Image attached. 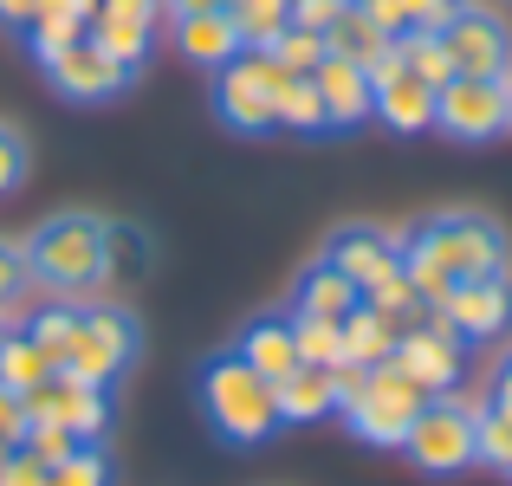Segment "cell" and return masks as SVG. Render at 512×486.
I'll return each instance as SVG.
<instances>
[{
	"instance_id": "cell-1",
	"label": "cell",
	"mask_w": 512,
	"mask_h": 486,
	"mask_svg": "<svg viewBox=\"0 0 512 486\" xmlns=\"http://www.w3.org/2000/svg\"><path fill=\"white\" fill-rule=\"evenodd\" d=\"M396 247H402V273H409L422 312H435L467 279L512 273V240L500 214L487 208H428L409 227H396Z\"/></svg>"
},
{
	"instance_id": "cell-2",
	"label": "cell",
	"mask_w": 512,
	"mask_h": 486,
	"mask_svg": "<svg viewBox=\"0 0 512 486\" xmlns=\"http://www.w3.org/2000/svg\"><path fill=\"white\" fill-rule=\"evenodd\" d=\"M33 292L46 299H104L111 292V214L98 208H59L20 234Z\"/></svg>"
},
{
	"instance_id": "cell-3",
	"label": "cell",
	"mask_w": 512,
	"mask_h": 486,
	"mask_svg": "<svg viewBox=\"0 0 512 486\" xmlns=\"http://www.w3.org/2000/svg\"><path fill=\"white\" fill-rule=\"evenodd\" d=\"M195 409H201V422L214 428V441H227V448H266V441L279 435L273 383L253 376L234 350L201 357V370H195Z\"/></svg>"
},
{
	"instance_id": "cell-4",
	"label": "cell",
	"mask_w": 512,
	"mask_h": 486,
	"mask_svg": "<svg viewBox=\"0 0 512 486\" xmlns=\"http://www.w3.org/2000/svg\"><path fill=\"white\" fill-rule=\"evenodd\" d=\"M422 402L428 396L396 370V363H376V370H338V422L363 441V448L396 454Z\"/></svg>"
},
{
	"instance_id": "cell-5",
	"label": "cell",
	"mask_w": 512,
	"mask_h": 486,
	"mask_svg": "<svg viewBox=\"0 0 512 486\" xmlns=\"http://www.w3.org/2000/svg\"><path fill=\"white\" fill-rule=\"evenodd\" d=\"M143 357V318L124 299H85L72 318V344H65V376H85L98 389H117Z\"/></svg>"
},
{
	"instance_id": "cell-6",
	"label": "cell",
	"mask_w": 512,
	"mask_h": 486,
	"mask_svg": "<svg viewBox=\"0 0 512 486\" xmlns=\"http://www.w3.org/2000/svg\"><path fill=\"white\" fill-rule=\"evenodd\" d=\"M474 422H480V402L461 396V389H448V396H428L422 409H415L409 435H402V461L415 467V474L428 480H461L474 461Z\"/></svg>"
},
{
	"instance_id": "cell-7",
	"label": "cell",
	"mask_w": 512,
	"mask_h": 486,
	"mask_svg": "<svg viewBox=\"0 0 512 486\" xmlns=\"http://www.w3.org/2000/svg\"><path fill=\"white\" fill-rule=\"evenodd\" d=\"M286 85V72L273 65V52H240L221 72H208V111L234 137H266L273 130V98Z\"/></svg>"
},
{
	"instance_id": "cell-8",
	"label": "cell",
	"mask_w": 512,
	"mask_h": 486,
	"mask_svg": "<svg viewBox=\"0 0 512 486\" xmlns=\"http://www.w3.org/2000/svg\"><path fill=\"white\" fill-rule=\"evenodd\" d=\"M454 78H506L512 72V20L487 0H461L448 26H441Z\"/></svg>"
},
{
	"instance_id": "cell-9",
	"label": "cell",
	"mask_w": 512,
	"mask_h": 486,
	"mask_svg": "<svg viewBox=\"0 0 512 486\" xmlns=\"http://www.w3.org/2000/svg\"><path fill=\"white\" fill-rule=\"evenodd\" d=\"M435 130L461 150H487L506 137V91L500 78H448L435 91Z\"/></svg>"
},
{
	"instance_id": "cell-10",
	"label": "cell",
	"mask_w": 512,
	"mask_h": 486,
	"mask_svg": "<svg viewBox=\"0 0 512 486\" xmlns=\"http://www.w3.org/2000/svg\"><path fill=\"white\" fill-rule=\"evenodd\" d=\"M26 409H33V422H52V428H65V435H78V441H104L111 422H117L111 389L85 383V376H65V370H52L46 383L26 396Z\"/></svg>"
},
{
	"instance_id": "cell-11",
	"label": "cell",
	"mask_w": 512,
	"mask_h": 486,
	"mask_svg": "<svg viewBox=\"0 0 512 486\" xmlns=\"http://www.w3.org/2000/svg\"><path fill=\"white\" fill-rule=\"evenodd\" d=\"M389 363H396L402 376H409L422 396H448V389H461V337L448 331L435 312H428L422 324H409V331H396V350H389Z\"/></svg>"
},
{
	"instance_id": "cell-12",
	"label": "cell",
	"mask_w": 512,
	"mask_h": 486,
	"mask_svg": "<svg viewBox=\"0 0 512 486\" xmlns=\"http://www.w3.org/2000/svg\"><path fill=\"white\" fill-rule=\"evenodd\" d=\"M318 260H331L357 292H370L402 266V247H396V227L383 221H338L325 234V247H318Z\"/></svg>"
},
{
	"instance_id": "cell-13",
	"label": "cell",
	"mask_w": 512,
	"mask_h": 486,
	"mask_svg": "<svg viewBox=\"0 0 512 486\" xmlns=\"http://www.w3.org/2000/svg\"><path fill=\"white\" fill-rule=\"evenodd\" d=\"M156 26H163V0H98L85 39L104 59H117L124 72H143L150 46H156Z\"/></svg>"
},
{
	"instance_id": "cell-14",
	"label": "cell",
	"mask_w": 512,
	"mask_h": 486,
	"mask_svg": "<svg viewBox=\"0 0 512 486\" xmlns=\"http://www.w3.org/2000/svg\"><path fill=\"white\" fill-rule=\"evenodd\" d=\"M435 318L448 324L461 344H500L512 331V273H493V279H467L454 286L448 299L435 305Z\"/></svg>"
},
{
	"instance_id": "cell-15",
	"label": "cell",
	"mask_w": 512,
	"mask_h": 486,
	"mask_svg": "<svg viewBox=\"0 0 512 486\" xmlns=\"http://www.w3.org/2000/svg\"><path fill=\"white\" fill-rule=\"evenodd\" d=\"M39 72H46V85L59 91L65 104H117L130 85H137V72H124L117 59H104L91 39H72V46H65L59 59H46Z\"/></svg>"
},
{
	"instance_id": "cell-16",
	"label": "cell",
	"mask_w": 512,
	"mask_h": 486,
	"mask_svg": "<svg viewBox=\"0 0 512 486\" xmlns=\"http://www.w3.org/2000/svg\"><path fill=\"white\" fill-rule=\"evenodd\" d=\"M389 46H396V39H389ZM370 117L383 130H396V137H422V130H435V91L402 72L396 52H383V59L370 65Z\"/></svg>"
},
{
	"instance_id": "cell-17",
	"label": "cell",
	"mask_w": 512,
	"mask_h": 486,
	"mask_svg": "<svg viewBox=\"0 0 512 486\" xmlns=\"http://www.w3.org/2000/svg\"><path fill=\"white\" fill-rule=\"evenodd\" d=\"M234 350L240 363H247L253 376H266V383H279V376L299 370V344H292V312H253L247 324L234 331Z\"/></svg>"
},
{
	"instance_id": "cell-18",
	"label": "cell",
	"mask_w": 512,
	"mask_h": 486,
	"mask_svg": "<svg viewBox=\"0 0 512 486\" xmlns=\"http://www.w3.org/2000/svg\"><path fill=\"white\" fill-rule=\"evenodd\" d=\"M169 39H175V52H182L195 72H221L227 59L247 52V39H240L234 20H227V7H214V13H175Z\"/></svg>"
},
{
	"instance_id": "cell-19",
	"label": "cell",
	"mask_w": 512,
	"mask_h": 486,
	"mask_svg": "<svg viewBox=\"0 0 512 486\" xmlns=\"http://www.w3.org/2000/svg\"><path fill=\"white\" fill-rule=\"evenodd\" d=\"M273 402H279V428L338 422V370H312V363H299L292 376L273 383Z\"/></svg>"
},
{
	"instance_id": "cell-20",
	"label": "cell",
	"mask_w": 512,
	"mask_h": 486,
	"mask_svg": "<svg viewBox=\"0 0 512 486\" xmlns=\"http://www.w3.org/2000/svg\"><path fill=\"white\" fill-rule=\"evenodd\" d=\"M312 85H318V104H325L331 130H363L370 124V72H363V65L325 52V65L312 72Z\"/></svg>"
},
{
	"instance_id": "cell-21",
	"label": "cell",
	"mask_w": 512,
	"mask_h": 486,
	"mask_svg": "<svg viewBox=\"0 0 512 486\" xmlns=\"http://www.w3.org/2000/svg\"><path fill=\"white\" fill-rule=\"evenodd\" d=\"M357 305H363V292L350 286L338 266H331V260H305L299 279H292L286 312H292V318H350Z\"/></svg>"
},
{
	"instance_id": "cell-22",
	"label": "cell",
	"mask_w": 512,
	"mask_h": 486,
	"mask_svg": "<svg viewBox=\"0 0 512 486\" xmlns=\"http://www.w3.org/2000/svg\"><path fill=\"white\" fill-rule=\"evenodd\" d=\"M396 331H402V318L376 312V305H357L350 318H338V370H376V363H389Z\"/></svg>"
},
{
	"instance_id": "cell-23",
	"label": "cell",
	"mask_w": 512,
	"mask_h": 486,
	"mask_svg": "<svg viewBox=\"0 0 512 486\" xmlns=\"http://www.w3.org/2000/svg\"><path fill=\"white\" fill-rule=\"evenodd\" d=\"M357 7L370 13L389 39H402V33H441V26L461 13V0H357Z\"/></svg>"
},
{
	"instance_id": "cell-24",
	"label": "cell",
	"mask_w": 512,
	"mask_h": 486,
	"mask_svg": "<svg viewBox=\"0 0 512 486\" xmlns=\"http://www.w3.org/2000/svg\"><path fill=\"white\" fill-rule=\"evenodd\" d=\"M325 52H331V59H350V65H363V72H370V65L389 52V33H383V26H376L370 13L357 7V0H350V13L325 33Z\"/></svg>"
},
{
	"instance_id": "cell-25",
	"label": "cell",
	"mask_w": 512,
	"mask_h": 486,
	"mask_svg": "<svg viewBox=\"0 0 512 486\" xmlns=\"http://www.w3.org/2000/svg\"><path fill=\"white\" fill-rule=\"evenodd\" d=\"M72 318H78V305H72V299H46V305H26V312L13 318V331H20L26 344H39L52 363H65V344H72Z\"/></svg>"
},
{
	"instance_id": "cell-26",
	"label": "cell",
	"mask_w": 512,
	"mask_h": 486,
	"mask_svg": "<svg viewBox=\"0 0 512 486\" xmlns=\"http://www.w3.org/2000/svg\"><path fill=\"white\" fill-rule=\"evenodd\" d=\"M273 130H292V137H331L325 104H318V85H312V78H286V85H279Z\"/></svg>"
},
{
	"instance_id": "cell-27",
	"label": "cell",
	"mask_w": 512,
	"mask_h": 486,
	"mask_svg": "<svg viewBox=\"0 0 512 486\" xmlns=\"http://www.w3.org/2000/svg\"><path fill=\"white\" fill-rule=\"evenodd\" d=\"M156 266V240L137 221H117L111 214V286H143Z\"/></svg>"
},
{
	"instance_id": "cell-28",
	"label": "cell",
	"mask_w": 512,
	"mask_h": 486,
	"mask_svg": "<svg viewBox=\"0 0 512 486\" xmlns=\"http://www.w3.org/2000/svg\"><path fill=\"white\" fill-rule=\"evenodd\" d=\"M59 370V363L46 357L39 344H26L20 331H7V344H0V389H13V396H33L46 376Z\"/></svg>"
},
{
	"instance_id": "cell-29",
	"label": "cell",
	"mask_w": 512,
	"mask_h": 486,
	"mask_svg": "<svg viewBox=\"0 0 512 486\" xmlns=\"http://www.w3.org/2000/svg\"><path fill=\"white\" fill-rule=\"evenodd\" d=\"M227 20L240 26L247 52H266L292 26V0H227Z\"/></svg>"
},
{
	"instance_id": "cell-30",
	"label": "cell",
	"mask_w": 512,
	"mask_h": 486,
	"mask_svg": "<svg viewBox=\"0 0 512 486\" xmlns=\"http://www.w3.org/2000/svg\"><path fill=\"white\" fill-rule=\"evenodd\" d=\"M389 52H396V65H402L409 78H422L428 91H441V85L454 78V65H448V46H441V33H402Z\"/></svg>"
},
{
	"instance_id": "cell-31",
	"label": "cell",
	"mask_w": 512,
	"mask_h": 486,
	"mask_svg": "<svg viewBox=\"0 0 512 486\" xmlns=\"http://www.w3.org/2000/svg\"><path fill=\"white\" fill-rule=\"evenodd\" d=\"M46 486H117V461L104 441H85L78 454H65V461L46 467Z\"/></svg>"
},
{
	"instance_id": "cell-32",
	"label": "cell",
	"mask_w": 512,
	"mask_h": 486,
	"mask_svg": "<svg viewBox=\"0 0 512 486\" xmlns=\"http://www.w3.org/2000/svg\"><path fill=\"white\" fill-rule=\"evenodd\" d=\"M26 182H33V137L13 117H0V201H13Z\"/></svg>"
},
{
	"instance_id": "cell-33",
	"label": "cell",
	"mask_w": 512,
	"mask_h": 486,
	"mask_svg": "<svg viewBox=\"0 0 512 486\" xmlns=\"http://www.w3.org/2000/svg\"><path fill=\"white\" fill-rule=\"evenodd\" d=\"M474 461L493 467V474H512V415L487 409L480 402V422H474Z\"/></svg>"
},
{
	"instance_id": "cell-34",
	"label": "cell",
	"mask_w": 512,
	"mask_h": 486,
	"mask_svg": "<svg viewBox=\"0 0 512 486\" xmlns=\"http://www.w3.org/2000/svg\"><path fill=\"white\" fill-rule=\"evenodd\" d=\"M33 299V273H26V247L13 234H0V318H20Z\"/></svg>"
},
{
	"instance_id": "cell-35",
	"label": "cell",
	"mask_w": 512,
	"mask_h": 486,
	"mask_svg": "<svg viewBox=\"0 0 512 486\" xmlns=\"http://www.w3.org/2000/svg\"><path fill=\"white\" fill-rule=\"evenodd\" d=\"M266 52H273V65L286 78H312L318 65H325V39H318V33H299V26H286V33H279Z\"/></svg>"
},
{
	"instance_id": "cell-36",
	"label": "cell",
	"mask_w": 512,
	"mask_h": 486,
	"mask_svg": "<svg viewBox=\"0 0 512 486\" xmlns=\"http://www.w3.org/2000/svg\"><path fill=\"white\" fill-rule=\"evenodd\" d=\"M292 344H299V363L338 370V318H292Z\"/></svg>"
},
{
	"instance_id": "cell-37",
	"label": "cell",
	"mask_w": 512,
	"mask_h": 486,
	"mask_svg": "<svg viewBox=\"0 0 512 486\" xmlns=\"http://www.w3.org/2000/svg\"><path fill=\"white\" fill-rule=\"evenodd\" d=\"M85 441L78 435H65V428H52V422H33L26 428V441H20V454H33L39 467H52V461H65V454H78Z\"/></svg>"
},
{
	"instance_id": "cell-38",
	"label": "cell",
	"mask_w": 512,
	"mask_h": 486,
	"mask_svg": "<svg viewBox=\"0 0 512 486\" xmlns=\"http://www.w3.org/2000/svg\"><path fill=\"white\" fill-rule=\"evenodd\" d=\"M344 13H350V0H292V26H299V33H318V39H325Z\"/></svg>"
},
{
	"instance_id": "cell-39",
	"label": "cell",
	"mask_w": 512,
	"mask_h": 486,
	"mask_svg": "<svg viewBox=\"0 0 512 486\" xmlns=\"http://www.w3.org/2000/svg\"><path fill=\"white\" fill-rule=\"evenodd\" d=\"M26 428H33V409H26V396L0 389V448H20Z\"/></svg>"
},
{
	"instance_id": "cell-40",
	"label": "cell",
	"mask_w": 512,
	"mask_h": 486,
	"mask_svg": "<svg viewBox=\"0 0 512 486\" xmlns=\"http://www.w3.org/2000/svg\"><path fill=\"white\" fill-rule=\"evenodd\" d=\"M487 409H506L512 415V344L493 357V370H487Z\"/></svg>"
},
{
	"instance_id": "cell-41",
	"label": "cell",
	"mask_w": 512,
	"mask_h": 486,
	"mask_svg": "<svg viewBox=\"0 0 512 486\" xmlns=\"http://www.w3.org/2000/svg\"><path fill=\"white\" fill-rule=\"evenodd\" d=\"M0 486H46V467H39L33 454L13 448V454H7V467H0Z\"/></svg>"
},
{
	"instance_id": "cell-42",
	"label": "cell",
	"mask_w": 512,
	"mask_h": 486,
	"mask_svg": "<svg viewBox=\"0 0 512 486\" xmlns=\"http://www.w3.org/2000/svg\"><path fill=\"white\" fill-rule=\"evenodd\" d=\"M33 20H39V0H0V26L7 33H26Z\"/></svg>"
},
{
	"instance_id": "cell-43",
	"label": "cell",
	"mask_w": 512,
	"mask_h": 486,
	"mask_svg": "<svg viewBox=\"0 0 512 486\" xmlns=\"http://www.w3.org/2000/svg\"><path fill=\"white\" fill-rule=\"evenodd\" d=\"M214 7H227V0H163L169 20H175V13H214Z\"/></svg>"
},
{
	"instance_id": "cell-44",
	"label": "cell",
	"mask_w": 512,
	"mask_h": 486,
	"mask_svg": "<svg viewBox=\"0 0 512 486\" xmlns=\"http://www.w3.org/2000/svg\"><path fill=\"white\" fill-rule=\"evenodd\" d=\"M500 91H506V130H512V72L500 78Z\"/></svg>"
},
{
	"instance_id": "cell-45",
	"label": "cell",
	"mask_w": 512,
	"mask_h": 486,
	"mask_svg": "<svg viewBox=\"0 0 512 486\" xmlns=\"http://www.w3.org/2000/svg\"><path fill=\"white\" fill-rule=\"evenodd\" d=\"M7 331H13V318H0V344H7Z\"/></svg>"
},
{
	"instance_id": "cell-46",
	"label": "cell",
	"mask_w": 512,
	"mask_h": 486,
	"mask_svg": "<svg viewBox=\"0 0 512 486\" xmlns=\"http://www.w3.org/2000/svg\"><path fill=\"white\" fill-rule=\"evenodd\" d=\"M7 454H13V448H0V467H7Z\"/></svg>"
},
{
	"instance_id": "cell-47",
	"label": "cell",
	"mask_w": 512,
	"mask_h": 486,
	"mask_svg": "<svg viewBox=\"0 0 512 486\" xmlns=\"http://www.w3.org/2000/svg\"><path fill=\"white\" fill-rule=\"evenodd\" d=\"M506 480H512V474H506Z\"/></svg>"
}]
</instances>
